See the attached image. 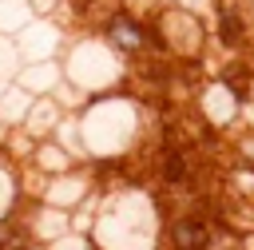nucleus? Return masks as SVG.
I'll list each match as a JSON object with an SVG mask.
<instances>
[{"instance_id": "1", "label": "nucleus", "mask_w": 254, "mask_h": 250, "mask_svg": "<svg viewBox=\"0 0 254 250\" xmlns=\"http://www.w3.org/2000/svg\"><path fill=\"white\" fill-rule=\"evenodd\" d=\"M75 115H79V131H83L87 159H123V155L135 147L139 127H143V107H139V99L123 95L119 87H115V91L87 95Z\"/></svg>"}, {"instance_id": "2", "label": "nucleus", "mask_w": 254, "mask_h": 250, "mask_svg": "<svg viewBox=\"0 0 254 250\" xmlns=\"http://www.w3.org/2000/svg\"><path fill=\"white\" fill-rule=\"evenodd\" d=\"M64 75L83 91V95H99V91H115L127 75V63L103 36H71L64 48Z\"/></svg>"}, {"instance_id": "3", "label": "nucleus", "mask_w": 254, "mask_h": 250, "mask_svg": "<svg viewBox=\"0 0 254 250\" xmlns=\"http://www.w3.org/2000/svg\"><path fill=\"white\" fill-rule=\"evenodd\" d=\"M99 36H103L123 60H139V56H147V52L155 48L151 20L135 16L131 8H115V12H107L103 24H99Z\"/></svg>"}, {"instance_id": "4", "label": "nucleus", "mask_w": 254, "mask_h": 250, "mask_svg": "<svg viewBox=\"0 0 254 250\" xmlns=\"http://www.w3.org/2000/svg\"><path fill=\"white\" fill-rule=\"evenodd\" d=\"M16 44H20V56L24 60H60L64 48H67V32L60 28L56 16H36L16 36Z\"/></svg>"}, {"instance_id": "5", "label": "nucleus", "mask_w": 254, "mask_h": 250, "mask_svg": "<svg viewBox=\"0 0 254 250\" xmlns=\"http://www.w3.org/2000/svg\"><path fill=\"white\" fill-rule=\"evenodd\" d=\"M214 40L226 52H242L250 44V12L246 0H214Z\"/></svg>"}, {"instance_id": "6", "label": "nucleus", "mask_w": 254, "mask_h": 250, "mask_svg": "<svg viewBox=\"0 0 254 250\" xmlns=\"http://www.w3.org/2000/svg\"><path fill=\"white\" fill-rule=\"evenodd\" d=\"M36 198H40V202H52V206H64V210H75L79 202L91 198V175H87V171L52 175V179H44V187H40Z\"/></svg>"}, {"instance_id": "7", "label": "nucleus", "mask_w": 254, "mask_h": 250, "mask_svg": "<svg viewBox=\"0 0 254 250\" xmlns=\"http://www.w3.org/2000/svg\"><path fill=\"white\" fill-rule=\"evenodd\" d=\"M163 238H167V250H214V226L202 214H175Z\"/></svg>"}, {"instance_id": "8", "label": "nucleus", "mask_w": 254, "mask_h": 250, "mask_svg": "<svg viewBox=\"0 0 254 250\" xmlns=\"http://www.w3.org/2000/svg\"><path fill=\"white\" fill-rule=\"evenodd\" d=\"M64 60H24V67H20V75H16V83L20 87H28L32 95H56L60 87H64Z\"/></svg>"}, {"instance_id": "9", "label": "nucleus", "mask_w": 254, "mask_h": 250, "mask_svg": "<svg viewBox=\"0 0 254 250\" xmlns=\"http://www.w3.org/2000/svg\"><path fill=\"white\" fill-rule=\"evenodd\" d=\"M155 175H159V183H163V187L183 190V187L194 179V163H190L187 147H179V143H163V147H159V155H155Z\"/></svg>"}, {"instance_id": "10", "label": "nucleus", "mask_w": 254, "mask_h": 250, "mask_svg": "<svg viewBox=\"0 0 254 250\" xmlns=\"http://www.w3.org/2000/svg\"><path fill=\"white\" fill-rule=\"evenodd\" d=\"M28 234H32V242H56L60 234H67L71 230V210H64V206H52V202H40L36 198V206H32V214H28Z\"/></svg>"}, {"instance_id": "11", "label": "nucleus", "mask_w": 254, "mask_h": 250, "mask_svg": "<svg viewBox=\"0 0 254 250\" xmlns=\"http://www.w3.org/2000/svg\"><path fill=\"white\" fill-rule=\"evenodd\" d=\"M24 167H28V171H40V179H52V175L75 171V155H71L56 135H48V139H36V151H32V159H28Z\"/></svg>"}, {"instance_id": "12", "label": "nucleus", "mask_w": 254, "mask_h": 250, "mask_svg": "<svg viewBox=\"0 0 254 250\" xmlns=\"http://www.w3.org/2000/svg\"><path fill=\"white\" fill-rule=\"evenodd\" d=\"M67 115V107L56 99V95H36V103H32V115H28V123H24V131L28 135H36V139H48L56 127H60V119Z\"/></svg>"}, {"instance_id": "13", "label": "nucleus", "mask_w": 254, "mask_h": 250, "mask_svg": "<svg viewBox=\"0 0 254 250\" xmlns=\"http://www.w3.org/2000/svg\"><path fill=\"white\" fill-rule=\"evenodd\" d=\"M32 103H36V95L12 79V83L4 87V95H0V119H4L12 131H20V127L28 123V115H32Z\"/></svg>"}, {"instance_id": "14", "label": "nucleus", "mask_w": 254, "mask_h": 250, "mask_svg": "<svg viewBox=\"0 0 254 250\" xmlns=\"http://www.w3.org/2000/svg\"><path fill=\"white\" fill-rule=\"evenodd\" d=\"M36 20L32 0H0V36H20Z\"/></svg>"}, {"instance_id": "15", "label": "nucleus", "mask_w": 254, "mask_h": 250, "mask_svg": "<svg viewBox=\"0 0 254 250\" xmlns=\"http://www.w3.org/2000/svg\"><path fill=\"white\" fill-rule=\"evenodd\" d=\"M20 67H24V56H20L16 36H0V79H16Z\"/></svg>"}, {"instance_id": "16", "label": "nucleus", "mask_w": 254, "mask_h": 250, "mask_svg": "<svg viewBox=\"0 0 254 250\" xmlns=\"http://www.w3.org/2000/svg\"><path fill=\"white\" fill-rule=\"evenodd\" d=\"M8 135H12V127H8V123H4V119H0V147H4V143H8Z\"/></svg>"}, {"instance_id": "17", "label": "nucleus", "mask_w": 254, "mask_h": 250, "mask_svg": "<svg viewBox=\"0 0 254 250\" xmlns=\"http://www.w3.org/2000/svg\"><path fill=\"white\" fill-rule=\"evenodd\" d=\"M20 250H52V246H48V242H24Z\"/></svg>"}, {"instance_id": "18", "label": "nucleus", "mask_w": 254, "mask_h": 250, "mask_svg": "<svg viewBox=\"0 0 254 250\" xmlns=\"http://www.w3.org/2000/svg\"><path fill=\"white\" fill-rule=\"evenodd\" d=\"M8 83H12V79H0V95H4V87H8Z\"/></svg>"}, {"instance_id": "19", "label": "nucleus", "mask_w": 254, "mask_h": 250, "mask_svg": "<svg viewBox=\"0 0 254 250\" xmlns=\"http://www.w3.org/2000/svg\"><path fill=\"white\" fill-rule=\"evenodd\" d=\"M250 206H254V198H250Z\"/></svg>"}]
</instances>
